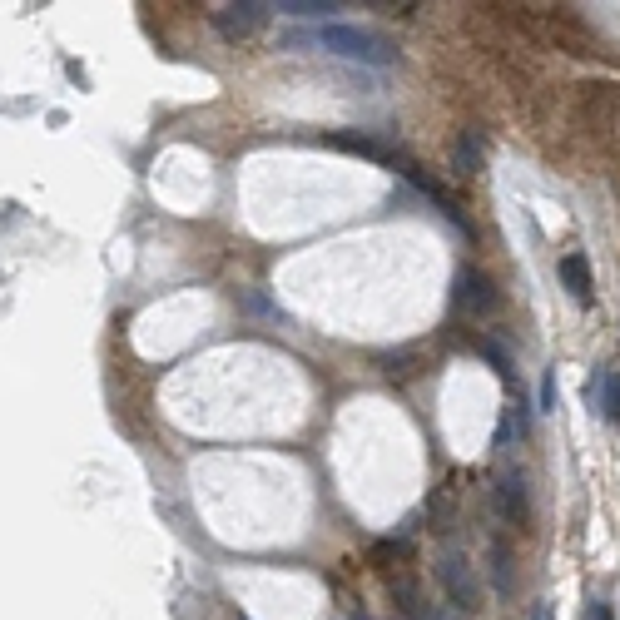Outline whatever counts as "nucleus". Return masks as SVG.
<instances>
[{
  "label": "nucleus",
  "instance_id": "nucleus-9",
  "mask_svg": "<svg viewBox=\"0 0 620 620\" xmlns=\"http://www.w3.org/2000/svg\"><path fill=\"white\" fill-rule=\"evenodd\" d=\"M278 15H293V20H328V15H338V5L333 0H283L278 5Z\"/></svg>",
  "mask_w": 620,
  "mask_h": 620
},
{
  "label": "nucleus",
  "instance_id": "nucleus-3",
  "mask_svg": "<svg viewBox=\"0 0 620 620\" xmlns=\"http://www.w3.org/2000/svg\"><path fill=\"white\" fill-rule=\"evenodd\" d=\"M492 506H496V516H501L506 526H526V521H531V492H526V477L511 472V467H501L496 482H492Z\"/></svg>",
  "mask_w": 620,
  "mask_h": 620
},
{
  "label": "nucleus",
  "instance_id": "nucleus-8",
  "mask_svg": "<svg viewBox=\"0 0 620 620\" xmlns=\"http://www.w3.org/2000/svg\"><path fill=\"white\" fill-rule=\"evenodd\" d=\"M452 169H457V179H472V174L482 169V134H477V129H462V134H457Z\"/></svg>",
  "mask_w": 620,
  "mask_h": 620
},
{
  "label": "nucleus",
  "instance_id": "nucleus-12",
  "mask_svg": "<svg viewBox=\"0 0 620 620\" xmlns=\"http://www.w3.org/2000/svg\"><path fill=\"white\" fill-rule=\"evenodd\" d=\"M591 620H616V616H611V606H596V611H591Z\"/></svg>",
  "mask_w": 620,
  "mask_h": 620
},
{
  "label": "nucleus",
  "instance_id": "nucleus-1",
  "mask_svg": "<svg viewBox=\"0 0 620 620\" xmlns=\"http://www.w3.org/2000/svg\"><path fill=\"white\" fill-rule=\"evenodd\" d=\"M283 45H308V50H328L338 60H358V65H392L397 60V45L377 30L363 25H318L308 35H283Z\"/></svg>",
  "mask_w": 620,
  "mask_h": 620
},
{
  "label": "nucleus",
  "instance_id": "nucleus-6",
  "mask_svg": "<svg viewBox=\"0 0 620 620\" xmlns=\"http://www.w3.org/2000/svg\"><path fill=\"white\" fill-rule=\"evenodd\" d=\"M586 407L601 412L606 422H620V363L601 368L591 382H586Z\"/></svg>",
  "mask_w": 620,
  "mask_h": 620
},
{
  "label": "nucleus",
  "instance_id": "nucleus-13",
  "mask_svg": "<svg viewBox=\"0 0 620 620\" xmlns=\"http://www.w3.org/2000/svg\"><path fill=\"white\" fill-rule=\"evenodd\" d=\"M536 620H551V611H546V606H536Z\"/></svg>",
  "mask_w": 620,
  "mask_h": 620
},
{
  "label": "nucleus",
  "instance_id": "nucleus-10",
  "mask_svg": "<svg viewBox=\"0 0 620 620\" xmlns=\"http://www.w3.org/2000/svg\"><path fill=\"white\" fill-rule=\"evenodd\" d=\"M492 576L496 591L511 596V546H506V536H492Z\"/></svg>",
  "mask_w": 620,
  "mask_h": 620
},
{
  "label": "nucleus",
  "instance_id": "nucleus-5",
  "mask_svg": "<svg viewBox=\"0 0 620 620\" xmlns=\"http://www.w3.org/2000/svg\"><path fill=\"white\" fill-rule=\"evenodd\" d=\"M452 303L462 313H496L501 298H496V283L482 273V268H462L457 273V288H452Z\"/></svg>",
  "mask_w": 620,
  "mask_h": 620
},
{
  "label": "nucleus",
  "instance_id": "nucleus-2",
  "mask_svg": "<svg viewBox=\"0 0 620 620\" xmlns=\"http://www.w3.org/2000/svg\"><path fill=\"white\" fill-rule=\"evenodd\" d=\"M437 586L452 596V606H457L462 616H472V611L482 606V581H477V566H472V556H467L462 546H447V551L437 556Z\"/></svg>",
  "mask_w": 620,
  "mask_h": 620
},
{
  "label": "nucleus",
  "instance_id": "nucleus-11",
  "mask_svg": "<svg viewBox=\"0 0 620 620\" xmlns=\"http://www.w3.org/2000/svg\"><path fill=\"white\" fill-rule=\"evenodd\" d=\"M541 412H556V372L541 377Z\"/></svg>",
  "mask_w": 620,
  "mask_h": 620
},
{
  "label": "nucleus",
  "instance_id": "nucleus-4",
  "mask_svg": "<svg viewBox=\"0 0 620 620\" xmlns=\"http://www.w3.org/2000/svg\"><path fill=\"white\" fill-rule=\"evenodd\" d=\"M268 15H273V5H258V0L219 5V10H214V30H219L224 40H248V35H258V30L268 25Z\"/></svg>",
  "mask_w": 620,
  "mask_h": 620
},
{
  "label": "nucleus",
  "instance_id": "nucleus-7",
  "mask_svg": "<svg viewBox=\"0 0 620 620\" xmlns=\"http://www.w3.org/2000/svg\"><path fill=\"white\" fill-rule=\"evenodd\" d=\"M561 278H566L571 298H576L581 308H591V298H596V283H591V263H586V253H566V258H561Z\"/></svg>",
  "mask_w": 620,
  "mask_h": 620
}]
</instances>
